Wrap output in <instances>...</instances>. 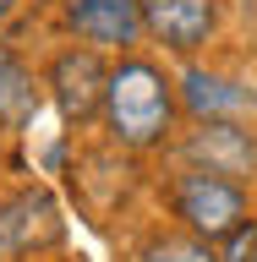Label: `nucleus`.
<instances>
[{
    "instance_id": "f257e3e1",
    "label": "nucleus",
    "mask_w": 257,
    "mask_h": 262,
    "mask_svg": "<svg viewBox=\"0 0 257 262\" xmlns=\"http://www.w3.org/2000/svg\"><path fill=\"white\" fill-rule=\"evenodd\" d=\"M104 126L121 147H159L175 131V82L153 60H121L104 82Z\"/></svg>"
},
{
    "instance_id": "f03ea898",
    "label": "nucleus",
    "mask_w": 257,
    "mask_h": 262,
    "mask_svg": "<svg viewBox=\"0 0 257 262\" xmlns=\"http://www.w3.org/2000/svg\"><path fill=\"white\" fill-rule=\"evenodd\" d=\"M170 196H175L181 224L192 229L197 241H208V246H225L230 235L246 224V191H241V180L208 175V169H186Z\"/></svg>"
},
{
    "instance_id": "7ed1b4c3",
    "label": "nucleus",
    "mask_w": 257,
    "mask_h": 262,
    "mask_svg": "<svg viewBox=\"0 0 257 262\" xmlns=\"http://www.w3.org/2000/svg\"><path fill=\"white\" fill-rule=\"evenodd\" d=\"M181 153L192 159V169H208L225 180H241L257 169V137L241 120H197V131L181 142Z\"/></svg>"
},
{
    "instance_id": "20e7f679",
    "label": "nucleus",
    "mask_w": 257,
    "mask_h": 262,
    "mask_svg": "<svg viewBox=\"0 0 257 262\" xmlns=\"http://www.w3.org/2000/svg\"><path fill=\"white\" fill-rule=\"evenodd\" d=\"M66 28L88 49H131L143 44L148 22H143V0H71Z\"/></svg>"
},
{
    "instance_id": "39448f33",
    "label": "nucleus",
    "mask_w": 257,
    "mask_h": 262,
    "mask_svg": "<svg viewBox=\"0 0 257 262\" xmlns=\"http://www.w3.org/2000/svg\"><path fill=\"white\" fill-rule=\"evenodd\" d=\"M104 82H110V66L98 60V49H66L49 66V93L66 120H88L104 110Z\"/></svg>"
},
{
    "instance_id": "423d86ee",
    "label": "nucleus",
    "mask_w": 257,
    "mask_h": 262,
    "mask_svg": "<svg viewBox=\"0 0 257 262\" xmlns=\"http://www.w3.org/2000/svg\"><path fill=\"white\" fill-rule=\"evenodd\" d=\"M143 22L148 38H159L175 55H192L219 28V0H143Z\"/></svg>"
},
{
    "instance_id": "0eeeda50",
    "label": "nucleus",
    "mask_w": 257,
    "mask_h": 262,
    "mask_svg": "<svg viewBox=\"0 0 257 262\" xmlns=\"http://www.w3.org/2000/svg\"><path fill=\"white\" fill-rule=\"evenodd\" d=\"M181 104H186L197 120H241L246 110H257V93L241 77H225V71H208V66H186Z\"/></svg>"
},
{
    "instance_id": "6e6552de",
    "label": "nucleus",
    "mask_w": 257,
    "mask_h": 262,
    "mask_svg": "<svg viewBox=\"0 0 257 262\" xmlns=\"http://www.w3.org/2000/svg\"><path fill=\"white\" fill-rule=\"evenodd\" d=\"M33 235H55V208L44 191H22L0 208V246H33Z\"/></svg>"
},
{
    "instance_id": "1a4fd4ad",
    "label": "nucleus",
    "mask_w": 257,
    "mask_h": 262,
    "mask_svg": "<svg viewBox=\"0 0 257 262\" xmlns=\"http://www.w3.org/2000/svg\"><path fill=\"white\" fill-rule=\"evenodd\" d=\"M28 110H33V82H28V71L0 49V120H22Z\"/></svg>"
},
{
    "instance_id": "9d476101",
    "label": "nucleus",
    "mask_w": 257,
    "mask_h": 262,
    "mask_svg": "<svg viewBox=\"0 0 257 262\" xmlns=\"http://www.w3.org/2000/svg\"><path fill=\"white\" fill-rule=\"evenodd\" d=\"M143 262H219L208 241H197V235H170V241H153L143 251Z\"/></svg>"
},
{
    "instance_id": "9b49d317",
    "label": "nucleus",
    "mask_w": 257,
    "mask_h": 262,
    "mask_svg": "<svg viewBox=\"0 0 257 262\" xmlns=\"http://www.w3.org/2000/svg\"><path fill=\"white\" fill-rule=\"evenodd\" d=\"M219 262H257V229L241 224V229L225 241V257H219Z\"/></svg>"
},
{
    "instance_id": "f8f14e48",
    "label": "nucleus",
    "mask_w": 257,
    "mask_h": 262,
    "mask_svg": "<svg viewBox=\"0 0 257 262\" xmlns=\"http://www.w3.org/2000/svg\"><path fill=\"white\" fill-rule=\"evenodd\" d=\"M11 6H16V0H0V22H6V16H11Z\"/></svg>"
}]
</instances>
